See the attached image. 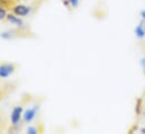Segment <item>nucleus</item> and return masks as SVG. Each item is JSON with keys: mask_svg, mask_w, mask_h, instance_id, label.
I'll return each instance as SVG.
<instances>
[{"mask_svg": "<svg viewBox=\"0 0 145 134\" xmlns=\"http://www.w3.org/2000/svg\"><path fill=\"white\" fill-rule=\"evenodd\" d=\"M68 1L70 2V6L71 7H76L79 5V2H80V0H68Z\"/></svg>", "mask_w": 145, "mask_h": 134, "instance_id": "obj_10", "label": "nucleus"}, {"mask_svg": "<svg viewBox=\"0 0 145 134\" xmlns=\"http://www.w3.org/2000/svg\"><path fill=\"white\" fill-rule=\"evenodd\" d=\"M37 110H38V106H34V107H32V108L26 109V110L23 113V120H24V122H25L26 124L32 123V122L35 120Z\"/></svg>", "mask_w": 145, "mask_h": 134, "instance_id": "obj_3", "label": "nucleus"}, {"mask_svg": "<svg viewBox=\"0 0 145 134\" xmlns=\"http://www.w3.org/2000/svg\"><path fill=\"white\" fill-rule=\"evenodd\" d=\"M27 133L29 134H37L38 133V130H37L36 127H34V126H29L28 129H27V131H26Z\"/></svg>", "mask_w": 145, "mask_h": 134, "instance_id": "obj_9", "label": "nucleus"}, {"mask_svg": "<svg viewBox=\"0 0 145 134\" xmlns=\"http://www.w3.org/2000/svg\"><path fill=\"white\" fill-rule=\"evenodd\" d=\"M15 71V66L10 64V63H3L0 64V78L5 79L8 78L10 74H12Z\"/></svg>", "mask_w": 145, "mask_h": 134, "instance_id": "obj_4", "label": "nucleus"}, {"mask_svg": "<svg viewBox=\"0 0 145 134\" xmlns=\"http://www.w3.org/2000/svg\"><path fill=\"white\" fill-rule=\"evenodd\" d=\"M135 35H136L138 38L145 37V27L143 26V24H138V25L135 27Z\"/></svg>", "mask_w": 145, "mask_h": 134, "instance_id": "obj_6", "label": "nucleus"}, {"mask_svg": "<svg viewBox=\"0 0 145 134\" xmlns=\"http://www.w3.org/2000/svg\"><path fill=\"white\" fill-rule=\"evenodd\" d=\"M0 36L5 39H10L14 37V32H10V31H7V32H2L0 34Z\"/></svg>", "mask_w": 145, "mask_h": 134, "instance_id": "obj_7", "label": "nucleus"}, {"mask_svg": "<svg viewBox=\"0 0 145 134\" xmlns=\"http://www.w3.org/2000/svg\"><path fill=\"white\" fill-rule=\"evenodd\" d=\"M0 101H1V96H0Z\"/></svg>", "mask_w": 145, "mask_h": 134, "instance_id": "obj_15", "label": "nucleus"}, {"mask_svg": "<svg viewBox=\"0 0 145 134\" xmlns=\"http://www.w3.org/2000/svg\"><path fill=\"white\" fill-rule=\"evenodd\" d=\"M141 16H142V18L145 20V10H142V12H141Z\"/></svg>", "mask_w": 145, "mask_h": 134, "instance_id": "obj_13", "label": "nucleus"}, {"mask_svg": "<svg viewBox=\"0 0 145 134\" xmlns=\"http://www.w3.org/2000/svg\"><path fill=\"white\" fill-rule=\"evenodd\" d=\"M22 117H23V107L22 106H16L12 109L11 114H10V122H11V124L14 126L18 125V123L20 122Z\"/></svg>", "mask_w": 145, "mask_h": 134, "instance_id": "obj_2", "label": "nucleus"}, {"mask_svg": "<svg viewBox=\"0 0 145 134\" xmlns=\"http://www.w3.org/2000/svg\"><path fill=\"white\" fill-rule=\"evenodd\" d=\"M136 113L140 114L141 113V99L137 101V106H136Z\"/></svg>", "mask_w": 145, "mask_h": 134, "instance_id": "obj_11", "label": "nucleus"}, {"mask_svg": "<svg viewBox=\"0 0 145 134\" xmlns=\"http://www.w3.org/2000/svg\"><path fill=\"white\" fill-rule=\"evenodd\" d=\"M141 133H145V129H142V130H141Z\"/></svg>", "mask_w": 145, "mask_h": 134, "instance_id": "obj_14", "label": "nucleus"}, {"mask_svg": "<svg viewBox=\"0 0 145 134\" xmlns=\"http://www.w3.org/2000/svg\"><path fill=\"white\" fill-rule=\"evenodd\" d=\"M141 64H142V67H143V71H144V74H145V59H142Z\"/></svg>", "mask_w": 145, "mask_h": 134, "instance_id": "obj_12", "label": "nucleus"}, {"mask_svg": "<svg viewBox=\"0 0 145 134\" xmlns=\"http://www.w3.org/2000/svg\"><path fill=\"white\" fill-rule=\"evenodd\" d=\"M7 10L5 9V8H2V7H0V19H5L6 18V16H7Z\"/></svg>", "mask_w": 145, "mask_h": 134, "instance_id": "obj_8", "label": "nucleus"}, {"mask_svg": "<svg viewBox=\"0 0 145 134\" xmlns=\"http://www.w3.org/2000/svg\"><path fill=\"white\" fill-rule=\"evenodd\" d=\"M32 8L26 5H16L12 7V12L19 17H26L31 14Z\"/></svg>", "mask_w": 145, "mask_h": 134, "instance_id": "obj_1", "label": "nucleus"}, {"mask_svg": "<svg viewBox=\"0 0 145 134\" xmlns=\"http://www.w3.org/2000/svg\"><path fill=\"white\" fill-rule=\"evenodd\" d=\"M6 19H7L11 25H15V26H17V27H22V26L24 25V22L19 18V16L15 15L14 12H12V14H7Z\"/></svg>", "mask_w": 145, "mask_h": 134, "instance_id": "obj_5", "label": "nucleus"}]
</instances>
